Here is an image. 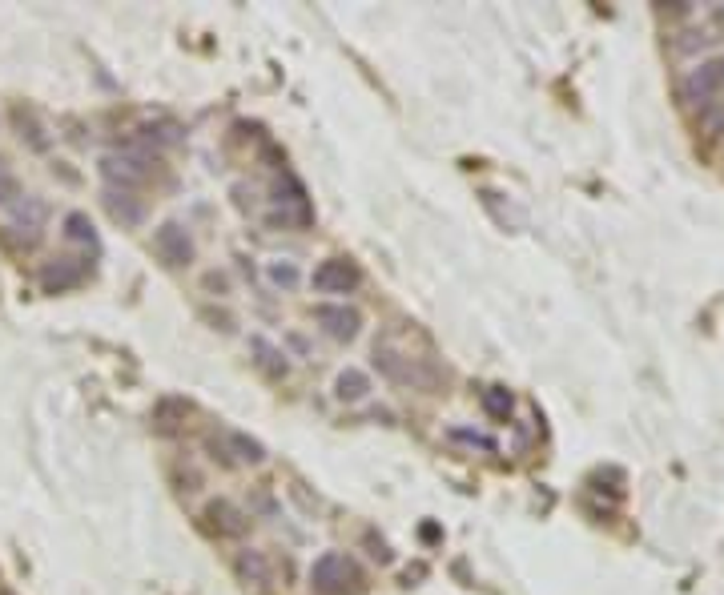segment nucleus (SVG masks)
Segmentation results:
<instances>
[{"instance_id":"nucleus-1","label":"nucleus","mask_w":724,"mask_h":595,"mask_svg":"<svg viewBox=\"0 0 724 595\" xmlns=\"http://www.w3.org/2000/svg\"><path fill=\"white\" fill-rule=\"evenodd\" d=\"M310 588L318 595H362L367 591V572L358 567L355 555L322 551V555L310 563Z\"/></svg>"},{"instance_id":"nucleus-2","label":"nucleus","mask_w":724,"mask_h":595,"mask_svg":"<svg viewBox=\"0 0 724 595\" xmlns=\"http://www.w3.org/2000/svg\"><path fill=\"white\" fill-rule=\"evenodd\" d=\"M310 286H314L318 294H355L362 286V270L355 262H347V257H326V262L314 266Z\"/></svg>"},{"instance_id":"nucleus-3","label":"nucleus","mask_w":724,"mask_h":595,"mask_svg":"<svg viewBox=\"0 0 724 595\" xmlns=\"http://www.w3.org/2000/svg\"><path fill=\"white\" fill-rule=\"evenodd\" d=\"M45 221H49V205L41 202V197L21 194L13 205H8V221H5V230H16L24 246H37L41 230H45Z\"/></svg>"},{"instance_id":"nucleus-4","label":"nucleus","mask_w":724,"mask_h":595,"mask_svg":"<svg viewBox=\"0 0 724 595\" xmlns=\"http://www.w3.org/2000/svg\"><path fill=\"white\" fill-rule=\"evenodd\" d=\"M375 366L383 370L391 383H407V386H435L439 378H435V370H427V366H419V362H411L407 355H399V350H391V347H375Z\"/></svg>"},{"instance_id":"nucleus-5","label":"nucleus","mask_w":724,"mask_h":595,"mask_svg":"<svg viewBox=\"0 0 724 595\" xmlns=\"http://www.w3.org/2000/svg\"><path fill=\"white\" fill-rule=\"evenodd\" d=\"M314 322L330 334L334 342H350L358 338V326H362V314L347 302H318L314 306Z\"/></svg>"},{"instance_id":"nucleus-6","label":"nucleus","mask_w":724,"mask_h":595,"mask_svg":"<svg viewBox=\"0 0 724 595\" xmlns=\"http://www.w3.org/2000/svg\"><path fill=\"white\" fill-rule=\"evenodd\" d=\"M210 451L213 459H222L226 467H238V463H262L266 459V446L258 438L241 435V430H226L222 438H210Z\"/></svg>"},{"instance_id":"nucleus-7","label":"nucleus","mask_w":724,"mask_h":595,"mask_svg":"<svg viewBox=\"0 0 724 595\" xmlns=\"http://www.w3.org/2000/svg\"><path fill=\"white\" fill-rule=\"evenodd\" d=\"M720 89H724V60H704V65L684 81V101L688 105L709 109Z\"/></svg>"},{"instance_id":"nucleus-8","label":"nucleus","mask_w":724,"mask_h":595,"mask_svg":"<svg viewBox=\"0 0 724 595\" xmlns=\"http://www.w3.org/2000/svg\"><path fill=\"white\" fill-rule=\"evenodd\" d=\"M153 249H158V257L166 266H174V270L194 262V238H189L177 221H166V226L153 234Z\"/></svg>"},{"instance_id":"nucleus-9","label":"nucleus","mask_w":724,"mask_h":595,"mask_svg":"<svg viewBox=\"0 0 724 595\" xmlns=\"http://www.w3.org/2000/svg\"><path fill=\"white\" fill-rule=\"evenodd\" d=\"M205 527L218 539H241L249 531V519L230 499H213V503H205Z\"/></svg>"},{"instance_id":"nucleus-10","label":"nucleus","mask_w":724,"mask_h":595,"mask_svg":"<svg viewBox=\"0 0 724 595\" xmlns=\"http://www.w3.org/2000/svg\"><path fill=\"white\" fill-rule=\"evenodd\" d=\"M85 274H89V266H85L81 257H57L53 266L41 270V286H45L49 294H65V290L81 286Z\"/></svg>"},{"instance_id":"nucleus-11","label":"nucleus","mask_w":724,"mask_h":595,"mask_svg":"<svg viewBox=\"0 0 724 595\" xmlns=\"http://www.w3.org/2000/svg\"><path fill=\"white\" fill-rule=\"evenodd\" d=\"M101 174L113 181L109 189H129V194H133L149 169H145V158H117V153H109V158L101 161Z\"/></svg>"},{"instance_id":"nucleus-12","label":"nucleus","mask_w":724,"mask_h":595,"mask_svg":"<svg viewBox=\"0 0 724 595\" xmlns=\"http://www.w3.org/2000/svg\"><path fill=\"white\" fill-rule=\"evenodd\" d=\"M234 567H238V575H241V583H249V588H266V583L274 580V572H270V559H266V551H241V555L234 559Z\"/></svg>"},{"instance_id":"nucleus-13","label":"nucleus","mask_w":724,"mask_h":595,"mask_svg":"<svg viewBox=\"0 0 724 595\" xmlns=\"http://www.w3.org/2000/svg\"><path fill=\"white\" fill-rule=\"evenodd\" d=\"M105 205H109V213H113V221H121V226H137V221L145 218V205L137 202L129 189H105Z\"/></svg>"},{"instance_id":"nucleus-14","label":"nucleus","mask_w":724,"mask_h":595,"mask_svg":"<svg viewBox=\"0 0 724 595\" xmlns=\"http://www.w3.org/2000/svg\"><path fill=\"white\" fill-rule=\"evenodd\" d=\"M483 410H487L495 422H511L515 394L507 391V386H487V391H483Z\"/></svg>"},{"instance_id":"nucleus-15","label":"nucleus","mask_w":724,"mask_h":595,"mask_svg":"<svg viewBox=\"0 0 724 595\" xmlns=\"http://www.w3.org/2000/svg\"><path fill=\"white\" fill-rule=\"evenodd\" d=\"M367 391H370V378L362 374V370H342L339 383H334V394H339L342 402H358V399H367Z\"/></svg>"},{"instance_id":"nucleus-16","label":"nucleus","mask_w":724,"mask_h":595,"mask_svg":"<svg viewBox=\"0 0 724 595\" xmlns=\"http://www.w3.org/2000/svg\"><path fill=\"white\" fill-rule=\"evenodd\" d=\"M65 238H68V241H81V246H93V249H97V230H93L89 213H81V210L65 213Z\"/></svg>"},{"instance_id":"nucleus-17","label":"nucleus","mask_w":724,"mask_h":595,"mask_svg":"<svg viewBox=\"0 0 724 595\" xmlns=\"http://www.w3.org/2000/svg\"><path fill=\"white\" fill-rule=\"evenodd\" d=\"M13 121L21 129V137L32 145V149H49V137H45V125L29 113V109H13Z\"/></svg>"},{"instance_id":"nucleus-18","label":"nucleus","mask_w":724,"mask_h":595,"mask_svg":"<svg viewBox=\"0 0 724 595\" xmlns=\"http://www.w3.org/2000/svg\"><path fill=\"white\" fill-rule=\"evenodd\" d=\"M249 350H254L258 362H262L270 374H286V370H290V366H286V355H282V350H274L270 342L262 338V334H254V338H249Z\"/></svg>"},{"instance_id":"nucleus-19","label":"nucleus","mask_w":724,"mask_h":595,"mask_svg":"<svg viewBox=\"0 0 724 595\" xmlns=\"http://www.w3.org/2000/svg\"><path fill=\"white\" fill-rule=\"evenodd\" d=\"M266 274H270V282H274V286H282V290H294L298 286V266L294 262H282V257H278V262L266 266Z\"/></svg>"},{"instance_id":"nucleus-20","label":"nucleus","mask_w":724,"mask_h":595,"mask_svg":"<svg viewBox=\"0 0 724 595\" xmlns=\"http://www.w3.org/2000/svg\"><path fill=\"white\" fill-rule=\"evenodd\" d=\"M16 197H21V181H16L13 169L0 161V205H13Z\"/></svg>"},{"instance_id":"nucleus-21","label":"nucleus","mask_w":724,"mask_h":595,"mask_svg":"<svg viewBox=\"0 0 724 595\" xmlns=\"http://www.w3.org/2000/svg\"><path fill=\"white\" fill-rule=\"evenodd\" d=\"M451 438H459V443H471V446H483V451H495V443H491L487 435H479V430H463V427H455V430H451Z\"/></svg>"},{"instance_id":"nucleus-22","label":"nucleus","mask_w":724,"mask_h":595,"mask_svg":"<svg viewBox=\"0 0 724 595\" xmlns=\"http://www.w3.org/2000/svg\"><path fill=\"white\" fill-rule=\"evenodd\" d=\"M704 133L709 137H717V133H724V109H704Z\"/></svg>"},{"instance_id":"nucleus-23","label":"nucleus","mask_w":724,"mask_h":595,"mask_svg":"<svg viewBox=\"0 0 724 595\" xmlns=\"http://www.w3.org/2000/svg\"><path fill=\"white\" fill-rule=\"evenodd\" d=\"M205 286H210V290H226V278H222V274H210V278H205Z\"/></svg>"},{"instance_id":"nucleus-24","label":"nucleus","mask_w":724,"mask_h":595,"mask_svg":"<svg viewBox=\"0 0 724 595\" xmlns=\"http://www.w3.org/2000/svg\"><path fill=\"white\" fill-rule=\"evenodd\" d=\"M712 16H717V24H724V5L717 8V13H712Z\"/></svg>"}]
</instances>
